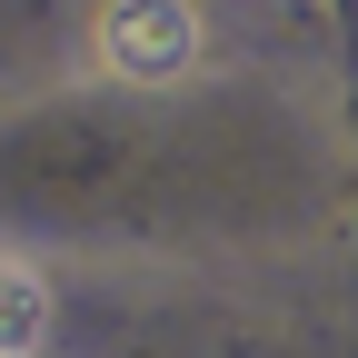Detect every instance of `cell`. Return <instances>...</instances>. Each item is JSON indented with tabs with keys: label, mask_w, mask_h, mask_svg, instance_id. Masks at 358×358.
Returning a JSON list of instances; mask_svg holds the SVG:
<instances>
[{
	"label": "cell",
	"mask_w": 358,
	"mask_h": 358,
	"mask_svg": "<svg viewBox=\"0 0 358 358\" xmlns=\"http://www.w3.org/2000/svg\"><path fill=\"white\" fill-rule=\"evenodd\" d=\"M90 60H100L120 90H169L199 60V10L189 0H110L100 30H90Z\"/></svg>",
	"instance_id": "6da1fadb"
},
{
	"label": "cell",
	"mask_w": 358,
	"mask_h": 358,
	"mask_svg": "<svg viewBox=\"0 0 358 358\" xmlns=\"http://www.w3.org/2000/svg\"><path fill=\"white\" fill-rule=\"evenodd\" d=\"M0 358H10V348H0Z\"/></svg>",
	"instance_id": "7a4b0ae2"
}]
</instances>
